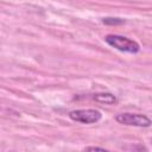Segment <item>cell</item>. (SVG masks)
I'll return each mask as SVG.
<instances>
[{
    "instance_id": "5",
    "label": "cell",
    "mask_w": 152,
    "mask_h": 152,
    "mask_svg": "<svg viewBox=\"0 0 152 152\" xmlns=\"http://www.w3.org/2000/svg\"><path fill=\"white\" fill-rule=\"evenodd\" d=\"M101 21L103 24H106V25H121V24H125V19H121V18H118V17H106V18H102Z\"/></svg>"
},
{
    "instance_id": "2",
    "label": "cell",
    "mask_w": 152,
    "mask_h": 152,
    "mask_svg": "<svg viewBox=\"0 0 152 152\" xmlns=\"http://www.w3.org/2000/svg\"><path fill=\"white\" fill-rule=\"evenodd\" d=\"M115 121L126 125V126H133V127H150L152 126V120L144 115V114H138V113H120L115 115Z\"/></svg>"
},
{
    "instance_id": "6",
    "label": "cell",
    "mask_w": 152,
    "mask_h": 152,
    "mask_svg": "<svg viewBox=\"0 0 152 152\" xmlns=\"http://www.w3.org/2000/svg\"><path fill=\"white\" fill-rule=\"evenodd\" d=\"M82 152H110V151L102 148V147H99V146H88Z\"/></svg>"
},
{
    "instance_id": "4",
    "label": "cell",
    "mask_w": 152,
    "mask_h": 152,
    "mask_svg": "<svg viewBox=\"0 0 152 152\" xmlns=\"http://www.w3.org/2000/svg\"><path fill=\"white\" fill-rule=\"evenodd\" d=\"M93 99L96 102L104 103V104H114L118 102V99L112 93H95L93 95Z\"/></svg>"
},
{
    "instance_id": "1",
    "label": "cell",
    "mask_w": 152,
    "mask_h": 152,
    "mask_svg": "<svg viewBox=\"0 0 152 152\" xmlns=\"http://www.w3.org/2000/svg\"><path fill=\"white\" fill-rule=\"evenodd\" d=\"M104 42L114 48L115 50L120 51V52H125V53H138L140 51V45L138 42L121 36V34H107L104 38Z\"/></svg>"
},
{
    "instance_id": "3",
    "label": "cell",
    "mask_w": 152,
    "mask_h": 152,
    "mask_svg": "<svg viewBox=\"0 0 152 152\" xmlns=\"http://www.w3.org/2000/svg\"><path fill=\"white\" fill-rule=\"evenodd\" d=\"M69 118L72 121L84 124V125H90V124H96L101 120L102 114L97 109L93 108H87V109H74L69 112Z\"/></svg>"
}]
</instances>
